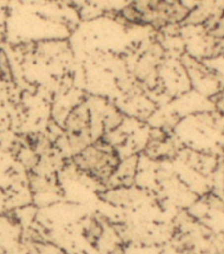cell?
Here are the masks:
<instances>
[{"label": "cell", "instance_id": "cell-1", "mask_svg": "<svg viewBox=\"0 0 224 254\" xmlns=\"http://www.w3.org/2000/svg\"><path fill=\"white\" fill-rule=\"evenodd\" d=\"M74 164L81 172L100 183H108L115 176L120 160L114 147L107 142L90 143L74 155Z\"/></svg>", "mask_w": 224, "mask_h": 254}, {"label": "cell", "instance_id": "cell-2", "mask_svg": "<svg viewBox=\"0 0 224 254\" xmlns=\"http://www.w3.org/2000/svg\"><path fill=\"white\" fill-rule=\"evenodd\" d=\"M65 130L67 144L74 155L90 144L91 115L87 105H81L67 115Z\"/></svg>", "mask_w": 224, "mask_h": 254}, {"label": "cell", "instance_id": "cell-3", "mask_svg": "<svg viewBox=\"0 0 224 254\" xmlns=\"http://www.w3.org/2000/svg\"><path fill=\"white\" fill-rule=\"evenodd\" d=\"M31 253L32 254H65L62 250L50 244H37L32 242L31 244Z\"/></svg>", "mask_w": 224, "mask_h": 254}, {"label": "cell", "instance_id": "cell-4", "mask_svg": "<svg viewBox=\"0 0 224 254\" xmlns=\"http://www.w3.org/2000/svg\"><path fill=\"white\" fill-rule=\"evenodd\" d=\"M100 234H102V226H100V224H99L98 221L92 220V221L89 224V226H87L86 229L87 240L91 242L98 241V238L100 237Z\"/></svg>", "mask_w": 224, "mask_h": 254}, {"label": "cell", "instance_id": "cell-5", "mask_svg": "<svg viewBox=\"0 0 224 254\" xmlns=\"http://www.w3.org/2000/svg\"><path fill=\"white\" fill-rule=\"evenodd\" d=\"M0 73L5 79L11 78V66L8 64V59L3 51H0Z\"/></svg>", "mask_w": 224, "mask_h": 254}, {"label": "cell", "instance_id": "cell-6", "mask_svg": "<svg viewBox=\"0 0 224 254\" xmlns=\"http://www.w3.org/2000/svg\"><path fill=\"white\" fill-rule=\"evenodd\" d=\"M215 105H217V109L219 110V113L224 115V89L218 94V98L215 101Z\"/></svg>", "mask_w": 224, "mask_h": 254}, {"label": "cell", "instance_id": "cell-7", "mask_svg": "<svg viewBox=\"0 0 224 254\" xmlns=\"http://www.w3.org/2000/svg\"><path fill=\"white\" fill-rule=\"evenodd\" d=\"M37 147H43V143H41V144H39V146H37ZM44 147H49V143L44 142ZM46 152H47L46 148H44V154H46Z\"/></svg>", "mask_w": 224, "mask_h": 254}]
</instances>
